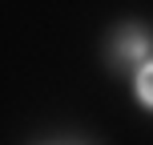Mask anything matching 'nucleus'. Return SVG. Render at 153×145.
Masks as SVG:
<instances>
[{"instance_id": "f257e3e1", "label": "nucleus", "mask_w": 153, "mask_h": 145, "mask_svg": "<svg viewBox=\"0 0 153 145\" xmlns=\"http://www.w3.org/2000/svg\"><path fill=\"white\" fill-rule=\"evenodd\" d=\"M137 97L153 109V61H149V65H141V73H137Z\"/></svg>"}]
</instances>
